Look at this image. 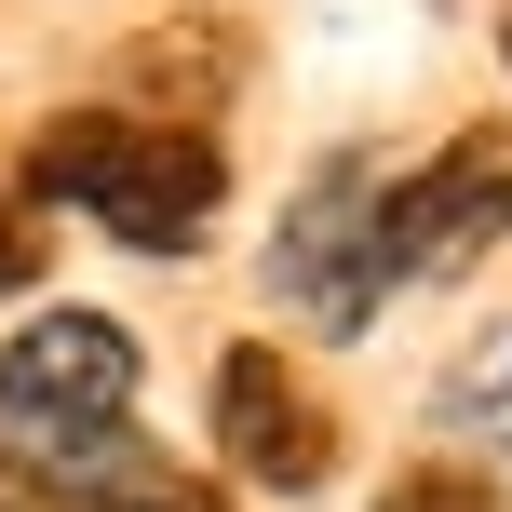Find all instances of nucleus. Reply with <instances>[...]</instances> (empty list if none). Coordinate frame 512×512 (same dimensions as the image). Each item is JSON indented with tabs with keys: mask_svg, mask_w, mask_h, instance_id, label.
Segmentation results:
<instances>
[{
	"mask_svg": "<svg viewBox=\"0 0 512 512\" xmlns=\"http://www.w3.org/2000/svg\"><path fill=\"white\" fill-rule=\"evenodd\" d=\"M0 459L41 499L95 512L149 472V432H135V337L108 310H41V324L0 351Z\"/></svg>",
	"mask_w": 512,
	"mask_h": 512,
	"instance_id": "nucleus-1",
	"label": "nucleus"
},
{
	"mask_svg": "<svg viewBox=\"0 0 512 512\" xmlns=\"http://www.w3.org/2000/svg\"><path fill=\"white\" fill-rule=\"evenodd\" d=\"M27 189L68 216H95L135 256H189L230 203V162L203 122H149V108H68V122L27 149Z\"/></svg>",
	"mask_w": 512,
	"mask_h": 512,
	"instance_id": "nucleus-2",
	"label": "nucleus"
},
{
	"mask_svg": "<svg viewBox=\"0 0 512 512\" xmlns=\"http://www.w3.org/2000/svg\"><path fill=\"white\" fill-rule=\"evenodd\" d=\"M378 216H391V176H378V162H364V149L324 162V176L297 189V216L270 230V297L310 310L324 337H364L378 297H391V230H378Z\"/></svg>",
	"mask_w": 512,
	"mask_h": 512,
	"instance_id": "nucleus-3",
	"label": "nucleus"
},
{
	"mask_svg": "<svg viewBox=\"0 0 512 512\" xmlns=\"http://www.w3.org/2000/svg\"><path fill=\"white\" fill-rule=\"evenodd\" d=\"M391 283H445V270H472V256H499L512 243V149L499 135H459L445 162H418L405 189H391Z\"/></svg>",
	"mask_w": 512,
	"mask_h": 512,
	"instance_id": "nucleus-4",
	"label": "nucleus"
},
{
	"mask_svg": "<svg viewBox=\"0 0 512 512\" xmlns=\"http://www.w3.org/2000/svg\"><path fill=\"white\" fill-rule=\"evenodd\" d=\"M216 459H230L243 486H270V499H310V486L337 472V418L310 405V391H297V364H283V351H256V337L216 364Z\"/></svg>",
	"mask_w": 512,
	"mask_h": 512,
	"instance_id": "nucleus-5",
	"label": "nucleus"
},
{
	"mask_svg": "<svg viewBox=\"0 0 512 512\" xmlns=\"http://www.w3.org/2000/svg\"><path fill=\"white\" fill-rule=\"evenodd\" d=\"M378 512H499L486 472H405V486H378Z\"/></svg>",
	"mask_w": 512,
	"mask_h": 512,
	"instance_id": "nucleus-6",
	"label": "nucleus"
},
{
	"mask_svg": "<svg viewBox=\"0 0 512 512\" xmlns=\"http://www.w3.org/2000/svg\"><path fill=\"white\" fill-rule=\"evenodd\" d=\"M445 405H459V418H486V405H512V324H499L486 351L459 364V378H445Z\"/></svg>",
	"mask_w": 512,
	"mask_h": 512,
	"instance_id": "nucleus-7",
	"label": "nucleus"
},
{
	"mask_svg": "<svg viewBox=\"0 0 512 512\" xmlns=\"http://www.w3.org/2000/svg\"><path fill=\"white\" fill-rule=\"evenodd\" d=\"M95 512H216V499L189 486V472H162V459H149V472H135L122 499H95Z\"/></svg>",
	"mask_w": 512,
	"mask_h": 512,
	"instance_id": "nucleus-8",
	"label": "nucleus"
},
{
	"mask_svg": "<svg viewBox=\"0 0 512 512\" xmlns=\"http://www.w3.org/2000/svg\"><path fill=\"white\" fill-rule=\"evenodd\" d=\"M27 270H41V230H27V216H14V203H0V297H14V283H27Z\"/></svg>",
	"mask_w": 512,
	"mask_h": 512,
	"instance_id": "nucleus-9",
	"label": "nucleus"
}]
</instances>
